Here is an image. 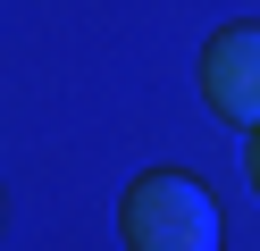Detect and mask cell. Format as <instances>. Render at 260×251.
I'll return each instance as SVG.
<instances>
[{"instance_id": "3957f363", "label": "cell", "mask_w": 260, "mask_h": 251, "mask_svg": "<svg viewBox=\"0 0 260 251\" xmlns=\"http://www.w3.org/2000/svg\"><path fill=\"white\" fill-rule=\"evenodd\" d=\"M252 184H260V134H252Z\"/></svg>"}, {"instance_id": "6da1fadb", "label": "cell", "mask_w": 260, "mask_h": 251, "mask_svg": "<svg viewBox=\"0 0 260 251\" xmlns=\"http://www.w3.org/2000/svg\"><path fill=\"white\" fill-rule=\"evenodd\" d=\"M118 234H126V251H218V201L185 167H151L126 184Z\"/></svg>"}, {"instance_id": "7a4b0ae2", "label": "cell", "mask_w": 260, "mask_h": 251, "mask_svg": "<svg viewBox=\"0 0 260 251\" xmlns=\"http://www.w3.org/2000/svg\"><path fill=\"white\" fill-rule=\"evenodd\" d=\"M202 92H210L218 117H235V126L260 134V25L210 33V50H202Z\"/></svg>"}]
</instances>
